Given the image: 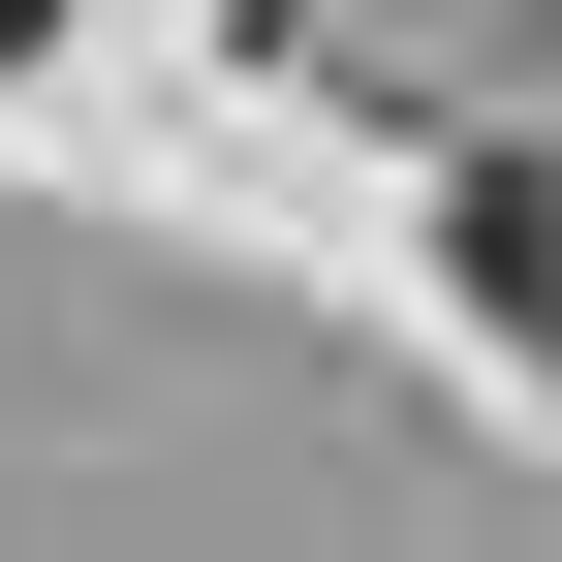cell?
Masks as SVG:
<instances>
[{"label": "cell", "instance_id": "6da1fadb", "mask_svg": "<svg viewBox=\"0 0 562 562\" xmlns=\"http://www.w3.org/2000/svg\"><path fill=\"white\" fill-rule=\"evenodd\" d=\"M469 313L562 375V157H469Z\"/></svg>", "mask_w": 562, "mask_h": 562}, {"label": "cell", "instance_id": "7a4b0ae2", "mask_svg": "<svg viewBox=\"0 0 562 562\" xmlns=\"http://www.w3.org/2000/svg\"><path fill=\"white\" fill-rule=\"evenodd\" d=\"M0 63H32V0H0Z\"/></svg>", "mask_w": 562, "mask_h": 562}]
</instances>
